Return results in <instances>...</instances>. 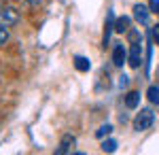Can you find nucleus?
I'll list each match as a JSON object with an SVG mask.
<instances>
[{
    "label": "nucleus",
    "instance_id": "obj_1",
    "mask_svg": "<svg viewBox=\"0 0 159 155\" xmlns=\"http://www.w3.org/2000/svg\"><path fill=\"white\" fill-rule=\"evenodd\" d=\"M155 123V113L151 108H142L138 115L134 117V130L136 132H144Z\"/></svg>",
    "mask_w": 159,
    "mask_h": 155
},
{
    "label": "nucleus",
    "instance_id": "obj_2",
    "mask_svg": "<svg viewBox=\"0 0 159 155\" xmlns=\"http://www.w3.org/2000/svg\"><path fill=\"white\" fill-rule=\"evenodd\" d=\"M19 21V13L17 9H13V7H4V9H0V26L2 28H11Z\"/></svg>",
    "mask_w": 159,
    "mask_h": 155
},
{
    "label": "nucleus",
    "instance_id": "obj_3",
    "mask_svg": "<svg viewBox=\"0 0 159 155\" xmlns=\"http://www.w3.org/2000/svg\"><path fill=\"white\" fill-rule=\"evenodd\" d=\"M74 144H76V138L72 134H64L60 140V147L55 149V155H66V153H74Z\"/></svg>",
    "mask_w": 159,
    "mask_h": 155
},
{
    "label": "nucleus",
    "instance_id": "obj_4",
    "mask_svg": "<svg viewBox=\"0 0 159 155\" xmlns=\"http://www.w3.org/2000/svg\"><path fill=\"white\" fill-rule=\"evenodd\" d=\"M127 64L132 68H140V64H142V45L140 43H134L132 45L129 53H127Z\"/></svg>",
    "mask_w": 159,
    "mask_h": 155
},
{
    "label": "nucleus",
    "instance_id": "obj_5",
    "mask_svg": "<svg viewBox=\"0 0 159 155\" xmlns=\"http://www.w3.org/2000/svg\"><path fill=\"white\" fill-rule=\"evenodd\" d=\"M125 62H127V51H125V47L123 45H115V49H112V64L117 68H121Z\"/></svg>",
    "mask_w": 159,
    "mask_h": 155
},
{
    "label": "nucleus",
    "instance_id": "obj_6",
    "mask_svg": "<svg viewBox=\"0 0 159 155\" xmlns=\"http://www.w3.org/2000/svg\"><path fill=\"white\" fill-rule=\"evenodd\" d=\"M134 17L140 21L142 26H148V19H151V11H148L144 4H134Z\"/></svg>",
    "mask_w": 159,
    "mask_h": 155
},
{
    "label": "nucleus",
    "instance_id": "obj_7",
    "mask_svg": "<svg viewBox=\"0 0 159 155\" xmlns=\"http://www.w3.org/2000/svg\"><path fill=\"white\" fill-rule=\"evenodd\" d=\"M123 102H125L127 108H138L140 106V92H129V94H125Z\"/></svg>",
    "mask_w": 159,
    "mask_h": 155
},
{
    "label": "nucleus",
    "instance_id": "obj_8",
    "mask_svg": "<svg viewBox=\"0 0 159 155\" xmlns=\"http://www.w3.org/2000/svg\"><path fill=\"white\" fill-rule=\"evenodd\" d=\"M127 30H129V17H127V15L117 17V21H115V32L123 34V32H127Z\"/></svg>",
    "mask_w": 159,
    "mask_h": 155
},
{
    "label": "nucleus",
    "instance_id": "obj_9",
    "mask_svg": "<svg viewBox=\"0 0 159 155\" xmlns=\"http://www.w3.org/2000/svg\"><path fill=\"white\" fill-rule=\"evenodd\" d=\"M74 68L79 72H87L91 68V62L87 60V58H83V55H76V58H74Z\"/></svg>",
    "mask_w": 159,
    "mask_h": 155
},
{
    "label": "nucleus",
    "instance_id": "obj_10",
    "mask_svg": "<svg viewBox=\"0 0 159 155\" xmlns=\"http://www.w3.org/2000/svg\"><path fill=\"white\" fill-rule=\"evenodd\" d=\"M147 96H148V100H151L153 104H157V106H159V87H157V85H151L148 92H147Z\"/></svg>",
    "mask_w": 159,
    "mask_h": 155
},
{
    "label": "nucleus",
    "instance_id": "obj_11",
    "mask_svg": "<svg viewBox=\"0 0 159 155\" xmlns=\"http://www.w3.org/2000/svg\"><path fill=\"white\" fill-rule=\"evenodd\" d=\"M102 151H104V153H115V151H117V140H115V138L104 140V143H102Z\"/></svg>",
    "mask_w": 159,
    "mask_h": 155
},
{
    "label": "nucleus",
    "instance_id": "obj_12",
    "mask_svg": "<svg viewBox=\"0 0 159 155\" xmlns=\"http://www.w3.org/2000/svg\"><path fill=\"white\" fill-rule=\"evenodd\" d=\"M112 134V125L110 123H104V125H100L98 130H96V136L98 138H104V136H110Z\"/></svg>",
    "mask_w": 159,
    "mask_h": 155
},
{
    "label": "nucleus",
    "instance_id": "obj_13",
    "mask_svg": "<svg viewBox=\"0 0 159 155\" xmlns=\"http://www.w3.org/2000/svg\"><path fill=\"white\" fill-rule=\"evenodd\" d=\"M7 40H9V28H2V26H0V47H2Z\"/></svg>",
    "mask_w": 159,
    "mask_h": 155
},
{
    "label": "nucleus",
    "instance_id": "obj_14",
    "mask_svg": "<svg viewBox=\"0 0 159 155\" xmlns=\"http://www.w3.org/2000/svg\"><path fill=\"white\" fill-rule=\"evenodd\" d=\"M153 40L159 45V24L157 26H153Z\"/></svg>",
    "mask_w": 159,
    "mask_h": 155
},
{
    "label": "nucleus",
    "instance_id": "obj_15",
    "mask_svg": "<svg viewBox=\"0 0 159 155\" xmlns=\"http://www.w3.org/2000/svg\"><path fill=\"white\" fill-rule=\"evenodd\" d=\"M148 7H151L155 13H159V0H148Z\"/></svg>",
    "mask_w": 159,
    "mask_h": 155
},
{
    "label": "nucleus",
    "instance_id": "obj_16",
    "mask_svg": "<svg viewBox=\"0 0 159 155\" xmlns=\"http://www.w3.org/2000/svg\"><path fill=\"white\" fill-rule=\"evenodd\" d=\"M127 81H129V79H127V77L123 74V77H121V81H119V85H121V87H123V85H127Z\"/></svg>",
    "mask_w": 159,
    "mask_h": 155
},
{
    "label": "nucleus",
    "instance_id": "obj_17",
    "mask_svg": "<svg viewBox=\"0 0 159 155\" xmlns=\"http://www.w3.org/2000/svg\"><path fill=\"white\" fill-rule=\"evenodd\" d=\"M25 2H30V4H38L40 0H25Z\"/></svg>",
    "mask_w": 159,
    "mask_h": 155
}]
</instances>
